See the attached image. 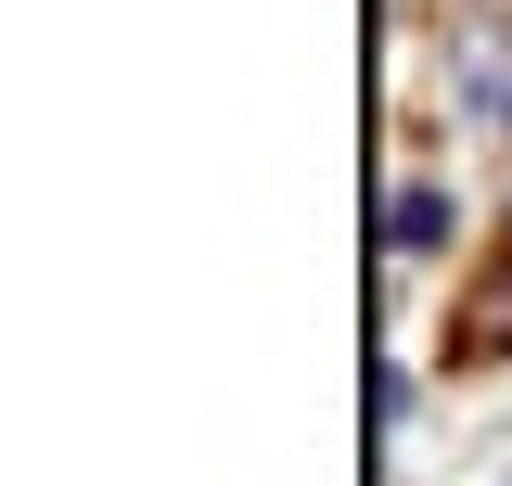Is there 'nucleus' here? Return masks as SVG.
<instances>
[{
	"instance_id": "1",
	"label": "nucleus",
	"mask_w": 512,
	"mask_h": 486,
	"mask_svg": "<svg viewBox=\"0 0 512 486\" xmlns=\"http://www.w3.org/2000/svg\"><path fill=\"white\" fill-rule=\"evenodd\" d=\"M448 231H461V205H448L436 180H397V192H384V256H436Z\"/></svg>"
},
{
	"instance_id": "2",
	"label": "nucleus",
	"mask_w": 512,
	"mask_h": 486,
	"mask_svg": "<svg viewBox=\"0 0 512 486\" xmlns=\"http://www.w3.org/2000/svg\"><path fill=\"white\" fill-rule=\"evenodd\" d=\"M461 359H512V256L461 282Z\"/></svg>"
},
{
	"instance_id": "3",
	"label": "nucleus",
	"mask_w": 512,
	"mask_h": 486,
	"mask_svg": "<svg viewBox=\"0 0 512 486\" xmlns=\"http://www.w3.org/2000/svg\"><path fill=\"white\" fill-rule=\"evenodd\" d=\"M500 141H512V116H500Z\"/></svg>"
}]
</instances>
